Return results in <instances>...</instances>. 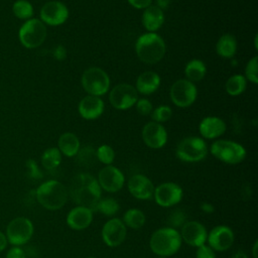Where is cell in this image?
I'll return each mask as SVG.
<instances>
[{
	"label": "cell",
	"mask_w": 258,
	"mask_h": 258,
	"mask_svg": "<svg viewBox=\"0 0 258 258\" xmlns=\"http://www.w3.org/2000/svg\"><path fill=\"white\" fill-rule=\"evenodd\" d=\"M94 212L89 208L77 206L73 208L67 215L68 226L75 231H82L87 229L93 221Z\"/></svg>",
	"instance_id": "cell-21"
},
{
	"label": "cell",
	"mask_w": 258,
	"mask_h": 258,
	"mask_svg": "<svg viewBox=\"0 0 258 258\" xmlns=\"http://www.w3.org/2000/svg\"><path fill=\"white\" fill-rule=\"evenodd\" d=\"M181 241L191 247H200L207 242L208 231L206 227L198 221H186L179 232Z\"/></svg>",
	"instance_id": "cell-16"
},
{
	"label": "cell",
	"mask_w": 258,
	"mask_h": 258,
	"mask_svg": "<svg viewBox=\"0 0 258 258\" xmlns=\"http://www.w3.org/2000/svg\"><path fill=\"white\" fill-rule=\"evenodd\" d=\"M207 68L204 61L198 58H194L189 60L185 68H184V74L186 77V80L190 82H200L203 80L206 76Z\"/></svg>",
	"instance_id": "cell-27"
},
{
	"label": "cell",
	"mask_w": 258,
	"mask_h": 258,
	"mask_svg": "<svg viewBox=\"0 0 258 258\" xmlns=\"http://www.w3.org/2000/svg\"><path fill=\"white\" fill-rule=\"evenodd\" d=\"M127 187L132 197L137 200L146 201L153 198L155 186L146 175L134 174L129 178Z\"/></svg>",
	"instance_id": "cell-18"
},
{
	"label": "cell",
	"mask_w": 258,
	"mask_h": 258,
	"mask_svg": "<svg viewBox=\"0 0 258 258\" xmlns=\"http://www.w3.org/2000/svg\"><path fill=\"white\" fill-rule=\"evenodd\" d=\"M141 20L143 26L148 30V32H155L163 24L164 14L156 5H150L144 9Z\"/></svg>",
	"instance_id": "cell-23"
},
{
	"label": "cell",
	"mask_w": 258,
	"mask_h": 258,
	"mask_svg": "<svg viewBox=\"0 0 258 258\" xmlns=\"http://www.w3.org/2000/svg\"><path fill=\"white\" fill-rule=\"evenodd\" d=\"M26 168L28 176L32 179H39L42 177V173L39 170L36 162L33 159H28L26 161Z\"/></svg>",
	"instance_id": "cell-39"
},
{
	"label": "cell",
	"mask_w": 258,
	"mask_h": 258,
	"mask_svg": "<svg viewBox=\"0 0 258 258\" xmlns=\"http://www.w3.org/2000/svg\"><path fill=\"white\" fill-rule=\"evenodd\" d=\"M183 197V190L179 184L166 181L154 187L153 198L155 203L162 208H170L177 205Z\"/></svg>",
	"instance_id": "cell-10"
},
{
	"label": "cell",
	"mask_w": 258,
	"mask_h": 258,
	"mask_svg": "<svg viewBox=\"0 0 258 258\" xmlns=\"http://www.w3.org/2000/svg\"><path fill=\"white\" fill-rule=\"evenodd\" d=\"M68 192L77 206L89 208L93 212H95L102 196V189L97 178L86 172L73 177Z\"/></svg>",
	"instance_id": "cell-1"
},
{
	"label": "cell",
	"mask_w": 258,
	"mask_h": 258,
	"mask_svg": "<svg viewBox=\"0 0 258 258\" xmlns=\"http://www.w3.org/2000/svg\"><path fill=\"white\" fill-rule=\"evenodd\" d=\"M143 142L152 149L163 147L167 141V132L165 128L156 122H148L142 129Z\"/></svg>",
	"instance_id": "cell-19"
},
{
	"label": "cell",
	"mask_w": 258,
	"mask_h": 258,
	"mask_svg": "<svg viewBox=\"0 0 258 258\" xmlns=\"http://www.w3.org/2000/svg\"><path fill=\"white\" fill-rule=\"evenodd\" d=\"M37 202L46 210L56 211L61 209L69 198L68 188L58 180L50 179L41 183L36 191Z\"/></svg>",
	"instance_id": "cell-4"
},
{
	"label": "cell",
	"mask_w": 258,
	"mask_h": 258,
	"mask_svg": "<svg viewBox=\"0 0 258 258\" xmlns=\"http://www.w3.org/2000/svg\"><path fill=\"white\" fill-rule=\"evenodd\" d=\"M138 100V92L129 84H118L110 92L109 101L117 110H127L134 106Z\"/></svg>",
	"instance_id": "cell-11"
},
{
	"label": "cell",
	"mask_w": 258,
	"mask_h": 258,
	"mask_svg": "<svg viewBox=\"0 0 258 258\" xmlns=\"http://www.w3.org/2000/svg\"><path fill=\"white\" fill-rule=\"evenodd\" d=\"M257 248H258V241L256 240L254 242L253 247H252V256H253V258H257Z\"/></svg>",
	"instance_id": "cell-48"
},
{
	"label": "cell",
	"mask_w": 258,
	"mask_h": 258,
	"mask_svg": "<svg viewBox=\"0 0 258 258\" xmlns=\"http://www.w3.org/2000/svg\"><path fill=\"white\" fill-rule=\"evenodd\" d=\"M232 258H249V257H248V255H247V253H246L245 251H243V250H237V251L233 254Z\"/></svg>",
	"instance_id": "cell-46"
},
{
	"label": "cell",
	"mask_w": 258,
	"mask_h": 258,
	"mask_svg": "<svg viewBox=\"0 0 258 258\" xmlns=\"http://www.w3.org/2000/svg\"><path fill=\"white\" fill-rule=\"evenodd\" d=\"M33 235V225L24 217L13 219L7 226V238L13 245H22L30 240Z\"/></svg>",
	"instance_id": "cell-12"
},
{
	"label": "cell",
	"mask_w": 258,
	"mask_h": 258,
	"mask_svg": "<svg viewBox=\"0 0 258 258\" xmlns=\"http://www.w3.org/2000/svg\"><path fill=\"white\" fill-rule=\"evenodd\" d=\"M12 10L14 15L20 19H28L33 14L32 5L26 0H17L13 4Z\"/></svg>",
	"instance_id": "cell-32"
},
{
	"label": "cell",
	"mask_w": 258,
	"mask_h": 258,
	"mask_svg": "<svg viewBox=\"0 0 258 258\" xmlns=\"http://www.w3.org/2000/svg\"><path fill=\"white\" fill-rule=\"evenodd\" d=\"M258 57L255 55L253 56L246 64L245 68V76L248 81H250L253 84L258 83V77H257V68H258Z\"/></svg>",
	"instance_id": "cell-37"
},
{
	"label": "cell",
	"mask_w": 258,
	"mask_h": 258,
	"mask_svg": "<svg viewBox=\"0 0 258 258\" xmlns=\"http://www.w3.org/2000/svg\"><path fill=\"white\" fill-rule=\"evenodd\" d=\"M135 105L137 112L142 116H147L152 112V104L147 99H139Z\"/></svg>",
	"instance_id": "cell-38"
},
{
	"label": "cell",
	"mask_w": 258,
	"mask_h": 258,
	"mask_svg": "<svg viewBox=\"0 0 258 258\" xmlns=\"http://www.w3.org/2000/svg\"><path fill=\"white\" fill-rule=\"evenodd\" d=\"M127 228L118 218H112L108 220L102 227L101 237L103 242L108 247H118L126 239Z\"/></svg>",
	"instance_id": "cell-13"
},
{
	"label": "cell",
	"mask_w": 258,
	"mask_h": 258,
	"mask_svg": "<svg viewBox=\"0 0 258 258\" xmlns=\"http://www.w3.org/2000/svg\"><path fill=\"white\" fill-rule=\"evenodd\" d=\"M6 245H7V238L4 236L3 233L0 232V251L4 250Z\"/></svg>",
	"instance_id": "cell-47"
},
{
	"label": "cell",
	"mask_w": 258,
	"mask_h": 258,
	"mask_svg": "<svg viewBox=\"0 0 258 258\" xmlns=\"http://www.w3.org/2000/svg\"><path fill=\"white\" fill-rule=\"evenodd\" d=\"M254 43H255V44H254V45H255V48L257 49V48H258V45H257V35L255 36V40H254Z\"/></svg>",
	"instance_id": "cell-49"
},
{
	"label": "cell",
	"mask_w": 258,
	"mask_h": 258,
	"mask_svg": "<svg viewBox=\"0 0 258 258\" xmlns=\"http://www.w3.org/2000/svg\"><path fill=\"white\" fill-rule=\"evenodd\" d=\"M6 258H26L25 256V253L22 249L20 248H12L8 251L7 255H6Z\"/></svg>",
	"instance_id": "cell-42"
},
{
	"label": "cell",
	"mask_w": 258,
	"mask_h": 258,
	"mask_svg": "<svg viewBox=\"0 0 258 258\" xmlns=\"http://www.w3.org/2000/svg\"><path fill=\"white\" fill-rule=\"evenodd\" d=\"M46 37V27L39 19H29L19 29V40L27 48H35L43 43Z\"/></svg>",
	"instance_id": "cell-8"
},
{
	"label": "cell",
	"mask_w": 258,
	"mask_h": 258,
	"mask_svg": "<svg viewBox=\"0 0 258 258\" xmlns=\"http://www.w3.org/2000/svg\"><path fill=\"white\" fill-rule=\"evenodd\" d=\"M185 222H186L185 213L181 209H175L169 214L167 218V224H168L167 227L177 230V228H181V226Z\"/></svg>",
	"instance_id": "cell-36"
},
{
	"label": "cell",
	"mask_w": 258,
	"mask_h": 258,
	"mask_svg": "<svg viewBox=\"0 0 258 258\" xmlns=\"http://www.w3.org/2000/svg\"><path fill=\"white\" fill-rule=\"evenodd\" d=\"M104 108L105 104L100 97L88 95L80 101L78 111L84 119L95 120L103 114Z\"/></svg>",
	"instance_id": "cell-20"
},
{
	"label": "cell",
	"mask_w": 258,
	"mask_h": 258,
	"mask_svg": "<svg viewBox=\"0 0 258 258\" xmlns=\"http://www.w3.org/2000/svg\"><path fill=\"white\" fill-rule=\"evenodd\" d=\"M210 151L220 161L227 164H238L246 157V149L232 140H217L212 143Z\"/></svg>",
	"instance_id": "cell-5"
},
{
	"label": "cell",
	"mask_w": 258,
	"mask_h": 258,
	"mask_svg": "<svg viewBox=\"0 0 258 258\" xmlns=\"http://www.w3.org/2000/svg\"><path fill=\"white\" fill-rule=\"evenodd\" d=\"M66 48L62 45H58L54 51H53V56L57 59V60H62L66 57Z\"/></svg>",
	"instance_id": "cell-43"
},
{
	"label": "cell",
	"mask_w": 258,
	"mask_h": 258,
	"mask_svg": "<svg viewBox=\"0 0 258 258\" xmlns=\"http://www.w3.org/2000/svg\"><path fill=\"white\" fill-rule=\"evenodd\" d=\"M81 147L78 136L72 132H67L60 135L58 139V150L67 157L76 156Z\"/></svg>",
	"instance_id": "cell-25"
},
{
	"label": "cell",
	"mask_w": 258,
	"mask_h": 258,
	"mask_svg": "<svg viewBox=\"0 0 258 258\" xmlns=\"http://www.w3.org/2000/svg\"><path fill=\"white\" fill-rule=\"evenodd\" d=\"M169 95L175 106L186 108L195 103L198 96V90L192 82L186 79H181L172 84Z\"/></svg>",
	"instance_id": "cell-9"
},
{
	"label": "cell",
	"mask_w": 258,
	"mask_h": 258,
	"mask_svg": "<svg viewBox=\"0 0 258 258\" xmlns=\"http://www.w3.org/2000/svg\"><path fill=\"white\" fill-rule=\"evenodd\" d=\"M208 151V145L203 138L189 136L177 144L175 154L183 162H199L206 158Z\"/></svg>",
	"instance_id": "cell-6"
},
{
	"label": "cell",
	"mask_w": 258,
	"mask_h": 258,
	"mask_svg": "<svg viewBox=\"0 0 258 258\" xmlns=\"http://www.w3.org/2000/svg\"><path fill=\"white\" fill-rule=\"evenodd\" d=\"M235 235L233 230L226 225L214 227L208 233L207 243L215 252H224L234 244Z\"/></svg>",
	"instance_id": "cell-15"
},
{
	"label": "cell",
	"mask_w": 258,
	"mask_h": 258,
	"mask_svg": "<svg viewBox=\"0 0 258 258\" xmlns=\"http://www.w3.org/2000/svg\"><path fill=\"white\" fill-rule=\"evenodd\" d=\"M246 85H247V81L245 77L240 74H236L227 80L225 89L230 96H239L242 93H244L246 89Z\"/></svg>",
	"instance_id": "cell-29"
},
{
	"label": "cell",
	"mask_w": 258,
	"mask_h": 258,
	"mask_svg": "<svg viewBox=\"0 0 258 258\" xmlns=\"http://www.w3.org/2000/svg\"><path fill=\"white\" fill-rule=\"evenodd\" d=\"M69 17V9L60 1L46 2L40 10V18L43 23L56 26L64 23Z\"/></svg>",
	"instance_id": "cell-17"
},
{
	"label": "cell",
	"mask_w": 258,
	"mask_h": 258,
	"mask_svg": "<svg viewBox=\"0 0 258 258\" xmlns=\"http://www.w3.org/2000/svg\"><path fill=\"white\" fill-rule=\"evenodd\" d=\"M97 180L101 189L107 192H117L123 187L125 176L118 167L114 165H106L99 171Z\"/></svg>",
	"instance_id": "cell-14"
},
{
	"label": "cell",
	"mask_w": 258,
	"mask_h": 258,
	"mask_svg": "<svg viewBox=\"0 0 258 258\" xmlns=\"http://www.w3.org/2000/svg\"><path fill=\"white\" fill-rule=\"evenodd\" d=\"M181 243L179 232L170 227L157 229L151 234L149 239L150 250L156 256L162 257L174 255L179 250Z\"/></svg>",
	"instance_id": "cell-2"
},
{
	"label": "cell",
	"mask_w": 258,
	"mask_h": 258,
	"mask_svg": "<svg viewBox=\"0 0 258 258\" xmlns=\"http://www.w3.org/2000/svg\"><path fill=\"white\" fill-rule=\"evenodd\" d=\"M170 2H171V0H156V3H157L156 6L158 8H160L161 10H163V9L168 8Z\"/></svg>",
	"instance_id": "cell-45"
},
{
	"label": "cell",
	"mask_w": 258,
	"mask_h": 258,
	"mask_svg": "<svg viewBox=\"0 0 258 258\" xmlns=\"http://www.w3.org/2000/svg\"><path fill=\"white\" fill-rule=\"evenodd\" d=\"M201 210L206 214H213L215 212V207L211 203L204 202L201 204Z\"/></svg>",
	"instance_id": "cell-44"
},
{
	"label": "cell",
	"mask_w": 258,
	"mask_h": 258,
	"mask_svg": "<svg viewBox=\"0 0 258 258\" xmlns=\"http://www.w3.org/2000/svg\"><path fill=\"white\" fill-rule=\"evenodd\" d=\"M61 162V153L56 147L47 148L41 155V163L45 169L52 170Z\"/></svg>",
	"instance_id": "cell-30"
},
{
	"label": "cell",
	"mask_w": 258,
	"mask_h": 258,
	"mask_svg": "<svg viewBox=\"0 0 258 258\" xmlns=\"http://www.w3.org/2000/svg\"><path fill=\"white\" fill-rule=\"evenodd\" d=\"M155 258H167V257H162V256H156Z\"/></svg>",
	"instance_id": "cell-50"
},
{
	"label": "cell",
	"mask_w": 258,
	"mask_h": 258,
	"mask_svg": "<svg viewBox=\"0 0 258 258\" xmlns=\"http://www.w3.org/2000/svg\"><path fill=\"white\" fill-rule=\"evenodd\" d=\"M160 86V77L158 74L148 71L139 75L136 80V91L142 95L154 93Z\"/></svg>",
	"instance_id": "cell-24"
},
{
	"label": "cell",
	"mask_w": 258,
	"mask_h": 258,
	"mask_svg": "<svg viewBox=\"0 0 258 258\" xmlns=\"http://www.w3.org/2000/svg\"><path fill=\"white\" fill-rule=\"evenodd\" d=\"M128 3L137 9H145L149 7L152 3V0H127Z\"/></svg>",
	"instance_id": "cell-41"
},
{
	"label": "cell",
	"mask_w": 258,
	"mask_h": 258,
	"mask_svg": "<svg viewBox=\"0 0 258 258\" xmlns=\"http://www.w3.org/2000/svg\"><path fill=\"white\" fill-rule=\"evenodd\" d=\"M77 161L81 166H92L95 162V160H97V156H96V151L90 146L85 147L83 149L80 148L79 152L77 153Z\"/></svg>",
	"instance_id": "cell-33"
},
{
	"label": "cell",
	"mask_w": 258,
	"mask_h": 258,
	"mask_svg": "<svg viewBox=\"0 0 258 258\" xmlns=\"http://www.w3.org/2000/svg\"><path fill=\"white\" fill-rule=\"evenodd\" d=\"M199 131L204 138L215 139L225 133L226 123L219 117L209 116L201 121Z\"/></svg>",
	"instance_id": "cell-22"
},
{
	"label": "cell",
	"mask_w": 258,
	"mask_h": 258,
	"mask_svg": "<svg viewBox=\"0 0 258 258\" xmlns=\"http://www.w3.org/2000/svg\"><path fill=\"white\" fill-rule=\"evenodd\" d=\"M120 209L118 202L113 198H104L98 202L95 212H98L107 217L115 216Z\"/></svg>",
	"instance_id": "cell-31"
},
{
	"label": "cell",
	"mask_w": 258,
	"mask_h": 258,
	"mask_svg": "<svg viewBox=\"0 0 258 258\" xmlns=\"http://www.w3.org/2000/svg\"><path fill=\"white\" fill-rule=\"evenodd\" d=\"M122 222L124 223L126 228L138 230L144 226L146 222V217L141 210L137 208H132L124 213Z\"/></svg>",
	"instance_id": "cell-28"
},
{
	"label": "cell",
	"mask_w": 258,
	"mask_h": 258,
	"mask_svg": "<svg viewBox=\"0 0 258 258\" xmlns=\"http://www.w3.org/2000/svg\"><path fill=\"white\" fill-rule=\"evenodd\" d=\"M82 85L89 95L100 97L109 91L110 79L104 70L92 67L84 72L82 76Z\"/></svg>",
	"instance_id": "cell-7"
},
{
	"label": "cell",
	"mask_w": 258,
	"mask_h": 258,
	"mask_svg": "<svg viewBox=\"0 0 258 258\" xmlns=\"http://www.w3.org/2000/svg\"><path fill=\"white\" fill-rule=\"evenodd\" d=\"M96 156L101 163L106 165H111L115 158V151L110 145L103 144L97 148Z\"/></svg>",
	"instance_id": "cell-34"
},
{
	"label": "cell",
	"mask_w": 258,
	"mask_h": 258,
	"mask_svg": "<svg viewBox=\"0 0 258 258\" xmlns=\"http://www.w3.org/2000/svg\"><path fill=\"white\" fill-rule=\"evenodd\" d=\"M88 258H96V257H88Z\"/></svg>",
	"instance_id": "cell-51"
},
{
	"label": "cell",
	"mask_w": 258,
	"mask_h": 258,
	"mask_svg": "<svg viewBox=\"0 0 258 258\" xmlns=\"http://www.w3.org/2000/svg\"><path fill=\"white\" fill-rule=\"evenodd\" d=\"M172 115L171 108L166 105H161L156 107L152 112H151V119L153 122L156 123H162L166 122L170 119Z\"/></svg>",
	"instance_id": "cell-35"
},
{
	"label": "cell",
	"mask_w": 258,
	"mask_h": 258,
	"mask_svg": "<svg viewBox=\"0 0 258 258\" xmlns=\"http://www.w3.org/2000/svg\"><path fill=\"white\" fill-rule=\"evenodd\" d=\"M196 258H216V252L207 244L197 248Z\"/></svg>",
	"instance_id": "cell-40"
},
{
	"label": "cell",
	"mask_w": 258,
	"mask_h": 258,
	"mask_svg": "<svg viewBox=\"0 0 258 258\" xmlns=\"http://www.w3.org/2000/svg\"><path fill=\"white\" fill-rule=\"evenodd\" d=\"M216 51L222 57H233L237 51V40L235 36L230 33L223 34L217 41Z\"/></svg>",
	"instance_id": "cell-26"
},
{
	"label": "cell",
	"mask_w": 258,
	"mask_h": 258,
	"mask_svg": "<svg viewBox=\"0 0 258 258\" xmlns=\"http://www.w3.org/2000/svg\"><path fill=\"white\" fill-rule=\"evenodd\" d=\"M165 49L164 40L155 32L141 34L135 43V51L138 58L148 64L160 61L165 54Z\"/></svg>",
	"instance_id": "cell-3"
}]
</instances>
